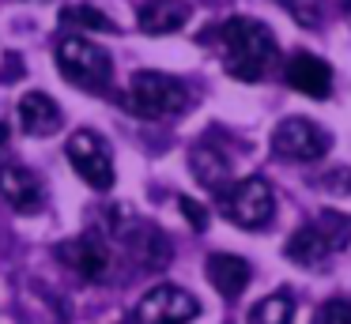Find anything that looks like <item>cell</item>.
I'll return each mask as SVG.
<instances>
[{"label": "cell", "mask_w": 351, "mask_h": 324, "mask_svg": "<svg viewBox=\"0 0 351 324\" xmlns=\"http://www.w3.org/2000/svg\"><path fill=\"white\" fill-rule=\"evenodd\" d=\"M0 196H4L19 215H34V211H42V203H46V185H42V177L34 170H27V166L4 162L0 166Z\"/></svg>", "instance_id": "ba28073f"}, {"label": "cell", "mask_w": 351, "mask_h": 324, "mask_svg": "<svg viewBox=\"0 0 351 324\" xmlns=\"http://www.w3.org/2000/svg\"><path fill=\"white\" fill-rule=\"evenodd\" d=\"M204 271H208V283H212L227 301L242 298V290L250 286V279H253V268L242 260V256H234V253H212L208 264H204Z\"/></svg>", "instance_id": "30bf717a"}, {"label": "cell", "mask_w": 351, "mask_h": 324, "mask_svg": "<svg viewBox=\"0 0 351 324\" xmlns=\"http://www.w3.org/2000/svg\"><path fill=\"white\" fill-rule=\"evenodd\" d=\"M313 324H351V301H343V298L325 301L317 309V316H313Z\"/></svg>", "instance_id": "44dd1931"}, {"label": "cell", "mask_w": 351, "mask_h": 324, "mask_svg": "<svg viewBox=\"0 0 351 324\" xmlns=\"http://www.w3.org/2000/svg\"><path fill=\"white\" fill-rule=\"evenodd\" d=\"M287 83L295 90H302V95H310V98H328L332 95V68H328L321 57L298 53V57H291V64H287Z\"/></svg>", "instance_id": "7c38bea8"}, {"label": "cell", "mask_w": 351, "mask_h": 324, "mask_svg": "<svg viewBox=\"0 0 351 324\" xmlns=\"http://www.w3.org/2000/svg\"><path fill=\"white\" fill-rule=\"evenodd\" d=\"M19 125H23L27 136L46 140V136L61 132L64 113H61V105H57L46 90H27V95L19 98Z\"/></svg>", "instance_id": "9c48e42d"}, {"label": "cell", "mask_w": 351, "mask_h": 324, "mask_svg": "<svg viewBox=\"0 0 351 324\" xmlns=\"http://www.w3.org/2000/svg\"><path fill=\"white\" fill-rule=\"evenodd\" d=\"M117 324H140V321H136V316L129 313V316H125V321H117Z\"/></svg>", "instance_id": "d4e9b609"}, {"label": "cell", "mask_w": 351, "mask_h": 324, "mask_svg": "<svg viewBox=\"0 0 351 324\" xmlns=\"http://www.w3.org/2000/svg\"><path fill=\"white\" fill-rule=\"evenodd\" d=\"M283 253H287V260L298 264V268H321V264L332 256V245H328L325 234L310 223V226H302V230L291 234L287 245H283Z\"/></svg>", "instance_id": "9a60e30c"}, {"label": "cell", "mask_w": 351, "mask_h": 324, "mask_svg": "<svg viewBox=\"0 0 351 324\" xmlns=\"http://www.w3.org/2000/svg\"><path fill=\"white\" fill-rule=\"evenodd\" d=\"M125 105L144 121H162V117H174V113H182L189 105V87L167 72H136L129 83Z\"/></svg>", "instance_id": "7a4b0ae2"}, {"label": "cell", "mask_w": 351, "mask_h": 324, "mask_svg": "<svg viewBox=\"0 0 351 324\" xmlns=\"http://www.w3.org/2000/svg\"><path fill=\"white\" fill-rule=\"evenodd\" d=\"M4 143H8V117L0 113V147H4Z\"/></svg>", "instance_id": "cb8c5ba5"}, {"label": "cell", "mask_w": 351, "mask_h": 324, "mask_svg": "<svg viewBox=\"0 0 351 324\" xmlns=\"http://www.w3.org/2000/svg\"><path fill=\"white\" fill-rule=\"evenodd\" d=\"M291 321H295V298L287 290L268 294L250 309V324H291Z\"/></svg>", "instance_id": "e0dca14e"}, {"label": "cell", "mask_w": 351, "mask_h": 324, "mask_svg": "<svg viewBox=\"0 0 351 324\" xmlns=\"http://www.w3.org/2000/svg\"><path fill=\"white\" fill-rule=\"evenodd\" d=\"M57 253H61V260L72 264L84 279H102L106 268H110L106 241H102L99 234H84V238H76V241H64Z\"/></svg>", "instance_id": "8fae6325"}, {"label": "cell", "mask_w": 351, "mask_h": 324, "mask_svg": "<svg viewBox=\"0 0 351 324\" xmlns=\"http://www.w3.org/2000/svg\"><path fill=\"white\" fill-rule=\"evenodd\" d=\"M16 79H23V60L16 53H8V57L0 60V83H16Z\"/></svg>", "instance_id": "603a6c76"}, {"label": "cell", "mask_w": 351, "mask_h": 324, "mask_svg": "<svg viewBox=\"0 0 351 324\" xmlns=\"http://www.w3.org/2000/svg\"><path fill=\"white\" fill-rule=\"evenodd\" d=\"M219 208L223 215L230 219L234 226L242 230H265L276 215V196H272V185L265 177H242L219 192Z\"/></svg>", "instance_id": "277c9868"}, {"label": "cell", "mask_w": 351, "mask_h": 324, "mask_svg": "<svg viewBox=\"0 0 351 324\" xmlns=\"http://www.w3.org/2000/svg\"><path fill=\"white\" fill-rule=\"evenodd\" d=\"M129 249L136 253V260L144 264V268H167L170 264V241L162 230H155V226H136V230L129 234Z\"/></svg>", "instance_id": "2e32d148"}, {"label": "cell", "mask_w": 351, "mask_h": 324, "mask_svg": "<svg viewBox=\"0 0 351 324\" xmlns=\"http://www.w3.org/2000/svg\"><path fill=\"white\" fill-rule=\"evenodd\" d=\"M136 23L144 34H174L189 23V4L185 0H147L136 12Z\"/></svg>", "instance_id": "4fadbf2b"}, {"label": "cell", "mask_w": 351, "mask_h": 324, "mask_svg": "<svg viewBox=\"0 0 351 324\" xmlns=\"http://www.w3.org/2000/svg\"><path fill=\"white\" fill-rule=\"evenodd\" d=\"M57 68L69 83L84 90H102L114 79V60L102 49L99 42H87V38H64L57 45Z\"/></svg>", "instance_id": "3957f363"}, {"label": "cell", "mask_w": 351, "mask_h": 324, "mask_svg": "<svg viewBox=\"0 0 351 324\" xmlns=\"http://www.w3.org/2000/svg\"><path fill=\"white\" fill-rule=\"evenodd\" d=\"M61 27H84V30H102V34H114L117 23L106 19V15L99 12V8L91 4H72L61 12Z\"/></svg>", "instance_id": "ac0fdd59"}, {"label": "cell", "mask_w": 351, "mask_h": 324, "mask_svg": "<svg viewBox=\"0 0 351 324\" xmlns=\"http://www.w3.org/2000/svg\"><path fill=\"white\" fill-rule=\"evenodd\" d=\"M189 170H193V177H197L204 188H212V192H227V188H230V162H227L223 151L212 147V143L193 147Z\"/></svg>", "instance_id": "5bb4252c"}, {"label": "cell", "mask_w": 351, "mask_h": 324, "mask_svg": "<svg viewBox=\"0 0 351 324\" xmlns=\"http://www.w3.org/2000/svg\"><path fill=\"white\" fill-rule=\"evenodd\" d=\"M64 155H69L72 170H76L91 188H99V192L114 188V151H110V143L102 140L99 132H91V128L72 132L69 140H64Z\"/></svg>", "instance_id": "5b68a950"}, {"label": "cell", "mask_w": 351, "mask_h": 324, "mask_svg": "<svg viewBox=\"0 0 351 324\" xmlns=\"http://www.w3.org/2000/svg\"><path fill=\"white\" fill-rule=\"evenodd\" d=\"M223 42V60H227V72L242 83H261L265 72L276 60V38L272 30L261 19H250V15H234V19L223 23L219 30Z\"/></svg>", "instance_id": "6da1fadb"}, {"label": "cell", "mask_w": 351, "mask_h": 324, "mask_svg": "<svg viewBox=\"0 0 351 324\" xmlns=\"http://www.w3.org/2000/svg\"><path fill=\"white\" fill-rule=\"evenodd\" d=\"M328 147H332L328 132L310 117H287L272 132V151L283 158H295V162H317L328 155Z\"/></svg>", "instance_id": "8992f818"}, {"label": "cell", "mask_w": 351, "mask_h": 324, "mask_svg": "<svg viewBox=\"0 0 351 324\" xmlns=\"http://www.w3.org/2000/svg\"><path fill=\"white\" fill-rule=\"evenodd\" d=\"M283 8H287L291 15H295V23H302V27H321V19H325V4L321 0H280Z\"/></svg>", "instance_id": "ffe728a7"}, {"label": "cell", "mask_w": 351, "mask_h": 324, "mask_svg": "<svg viewBox=\"0 0 351 324\" xmlns=\"http://www.w3.org/2000/svg\"><path fill=\"white\" fill-rule=\"evenodd\" d=\"M197 313H200V301L189 290L170 286V283L152 286L140 298V306L132 309V316L140 324H189V321H197Z\"/></svg>", "instance_id": "52a82bcc"}, {"label": "cell", "mask_w": 351, "mask_h": 324, "mask_svg": "<svg viewBox=\"0 0 351 324\" xmlns=\"http://www.w3.org/2000/svg\"><path fill=\"white\" fill-rule=\"evenodd\" d=\"M313 226H317V230L325 234V241L332 245V253H336V249H343V245L351 241V219H348V215H336V211H325V215H321Z\"/></svg>", "instance_id": "d6986e66"}, {"label": "cell", "mask_w": 351, "mask_h": 324, "mask_svg": "<svg viewBox=\"0 0 351 324\" xmlns=\"http://www.w3.org/2000/svg\"><path fill=\"white\" fill-rule=\"evenodd\" d=\"M178 208H182V215H185V219H189V226H193V230H204V226H208V211L200 208L197 200L182 196V200H178Z\"/></svg>", "instance_id": "7402d4cb"}]
</instances>
